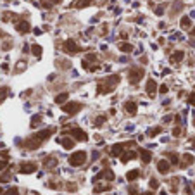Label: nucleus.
Wrapping results in <instances>:
<instances>
[{
	"mask_svg": "<svg viewBox=\"0 0 195 195\" xmlns=\"http://www.w3.org/2000/svg\"><path fill=\"white\" fill-rule=\"evenodd\" d=\"M52 128H48V130H43V131H38L37 135H33L31 138H28L26 142H24V145H26L28 148H31V150H35V148H38L40 145H42L45 140H47L50 135H52Z\"/></svg>",
	"mask_w": 195,
	"mask_h": 195,
	"instance_id": "nucleus-1",
	"label": "nucleus"
},
{
	"mask_svg": "<svg viewBox=\"0 0 195 195\" xmlns=\"http://www.w3.org/2000/svg\"><path fill=\"white\" fill-rule=\"evenodd\" d=\"M117 81H119V76H117V74L106 78L104 81H100V83L97 85V93H109V92H112L114 86L117 85Z\"/></svg>",
	"mask_w": 195,
	"mask_h": 195,
	"instance_id": "nucleus-2",
	"label": "nucleus"
},
{
	"mask_svg": "<svg viewBox=\"0 0 195 195\" xmlns=\"http://www.w3.org/2000/svg\"><path fill=\"white\" fill-rule=\"evenodd\" d=\"M85 161H86V152L83 150H78V152H74L71 157H69V164L74 166V168H78V166H83Z\"/></svg>",
	"mask_w": 195,
	"mask_h": 195,
	"instance_id": "nucleus-3",
	"label": "nucleus"
},
{
	"mask_svg": "<svg viewBox=\"0 0 195 195\" xmlns=\"http://www.w3.org/2000/svg\"><path fill=\"white\" fill-rule=\"evenodd\" d=\"M143 74H145V71H143V68H131L130 69V74H128V79H130V83H138L140 79L143 78Z\"/></svg>",
	"mask_w": 195,
	"mask_h": 195,
	"instance_id": "nucleus-4",
	"label": "nucleus"
},
{
	"mask_svg": "<svg viewBox=\"0 0 195 195\" xmlns=\"http://www.w3.org/2000/svg\"><path fill=\"white\" fill-rule=\"evenodd\" d=\"M81 104L79 102H69V104H66V106H62V111L66 112V114H69V116H73V114H76L78 111H81Z\"/></svg>",
	"mask_w": 195,
	"mask_h": 195,
	"instance_id": "nucleus-5",
	"label": "nucleus"
},
{
	"mask_svg": "<svg viewBox=\"0 0 195 195\" xmlns=\"http://www.w3.org/2000/svg\"><path fill=\"white\" fill-rule=\"evenodd\" d=\"M64 50L69 54H78L79 50H81V47H78L74 40H66V42H64Z\"/></svg>",
	"mask_w": 195,
	"mask_h": 195,
	"instance_id": "nucleus-6",
	"label": "nucleus"
},
{
	"mask_svg": "<svg viewBox=\"0 0 195 195\" xmlns=\"http://www.w3.org/2000/svg\"><path fill=\"white\" fill-rule=\"evenodd\" d=\"M19 171L24 174H30V173H35L37 171V164L35 162H23L21 168H19Z\"/></svg>",
	"mask_w": 195,
	"mask_h": 195,
	"instance_id": "nucleus-7",
	"label": "nucleus"
},
{
	"mask_svg": "<svg viewBox=\"0 0 195 195\" xmlns=\"http://www.w3.org/2000/svg\"><path fill=\"white\" fill-rule=\"evenodd\" d=\"M71 135H73L76 140H79V142H86V140H88V135H86L83 130H79V128H74V130H71Z\"/></svg>",
	"mask_w": 195,
	"mask_h": 195,
	"instance_id": "nucleus-8",
	"label": "nucleus"
},
{
	"mask_svg": "<svg viewBox=\"0 0 195 195\" xmlns=\"http://www.w3.org/2000/svg\"><path fill=\"white\" fill-rule=\"evenodd\" d=\"M102 178H107L109 181H112V179H114V173H112L111 169H104L102 173H99L95 176V181H99V179H102Z\"/></svg>",
	"mask_w": 195,
	"mask_h": 195,
	"instance_id": "nucleus-9",
	"label": "nucleus"
},
{
	"mask_svg": "<svg viewBox=\"0 0 195 195\" xmlns=\"http://www.w3.org/2000/svg\"><path fill=\"white\" fill-rule=\"evenodd\" d=\"M123 152H124V143H116V145H112L111 155H114V157H119V155H123Z\"/></svg>",
	"mask_w": 195,
	"mask_h": 195,
	"instance_id": "nucleus-10",
	"label": "nucleus"
},
{
	"mask_svg": "<svg viewBox=\"0 0 195 195\" xmlns=\"http://www.w3.org/2000/svg\"><path fill=\"white\" fill-rule=\"evenodd\" d=\"M16 30L19 33H23V35H24V33H30V30H31V26H30V23L28 21H19L16 24Z\"/></svg>",
	"mask_w": 195,
	"mask_h": 195,
	"instance_id": "nucleus-11",
	"label": "nucleus"
},
{
	"mask_svg": "<svg viewBox=\"0 0 195 195\" xmlns=\"http://www.w3.org/2000/svg\"><path fill=\"white\" fill-rule=\"evenodd\" d=\"M192 162H193V155H192V154H183V155H181L179 168H186V166H190Z\"/></svg>",
	"mask_w": 195,
	"mask_h": 195,
	"instance_id": "nucleus-12",
	"label": "nucleus"
},
{
	"mask_svg": "<svg viewBox=\"0 0 195 195\" xmlns=\"http://www.w3.org/2000/svg\"><path fill=\"white\" fill-rule=\"evenodd\" d=\"M147 93L150 95V97H154V95L157 93V83H155L154 79H148L147 81Z\"/></svg>",
	"mask_w": 195,
	"mask_h": 195,
	"instance_id": "nucleus-13",
	"label": "nucleus"
},
{
	"mask_svg": "<svg viewBox=\"0 0 195 195\" xmlns=\"http://www.w3.org/2000/svg\"><path fill=\"white\" fill-rule=\"evenodd\" d=\"M157 171L159 173H162V174H166L169 171V162L166 161V159H162V161H159L157 162Z\"/></svg>",
	"mask_w": 195,
	"mask_h": 195,
	"instance_id": "nucleus-14",
	"label": "nucleus"
},
{
	"mask_svg": "<svg viewBox=\"0 0 195 195\" xmlns=\"http://www.w3.org/2000/svg\"><path fill=\"white\" fill-rule=\"evenodd\" d=\"M43 166H45L47 169L55 168V166H57V157H55V155H50V157H47V159H45V162H43Z\"/></svg>",
	"mask_w": 195,
	"mask_h": 195,
	"instance_id": "nucleus-15",
	"label": "nucleus"
},
{
	"mask_svg": "<svg viewBox=\"0 0 195 195\" xmlns=\"http://www.w3.org/2000/svg\"><path fill=\"white\" fill-rule=\"evenodd\" d=\"M92 2H93V0H74L73 4H71V7H74V9H81V7H88Z\"/></svg>",
	"mask_w": 195,
	"mask_h": 195,
	"instance_id": "nucleus-16",
	"label": "nucleus"
},
{
	"mask_svg": "<svg viewBox=\"0 0 195 195\" xmlns=\"http://www.w3.org/2000/svg\"><path fill=\"white\" fill-rule=\"evenodd\" d=\"M138 155L142 157V161H143L145 164L150 162V159H152V154L148 152V150H145V148H140V150H138Z\"/></svg>",
	"mask_w": 195,
	"mask_h": 195,
	"instance_id": "nucleus-17",
	"label": "nucleus"
},
{
	"mask_svg": "<svg viewBox=\"0 0 195 195\" xmlns=\"http://www.w3.org/2000/svg\"><path fill=\"white\" fill-rule=\"evenodd\" d=\"M119 50H121V52L130 54V52H133V45H131V43H128V42H121V43H119Z\"/></svg>",
	"mask_w": 195,
	"mask_h": 195,
	"instance_id": "nucleus-18",
	"label": "nucleus"
},
{
	"mask_svg": "<svg viewBox=\"0 0 195 195\" xmlns=\"http://www.w3.org/2000/svg\"><path fill=\"white\" fill-rule=\"evenodd\" d=\"M185 57V52H181V50H178V52H174L173 55H171V62L173 64H178L181 59Z\"/></svg>",
	"mask_w": 195,
	"mask_h": 195,
	"instance_id": "nucleus-19",
	"label": "nucleus"
},
{
	"mask_svg": "<svg viewBox=\"0 0 195 195\" xmlns=\"http://www.w3.org/2000/svg\"><path fill=\"white\" fill-rule=\"evenodd\" d=\"M138 176H140V171H138V169H131V171H128L126 179H128V181H135Z\"/></svg>",
	"mask_w": 195,
	"mask_h": 195,
	"instance_id": "nucleus-20",
	"label": "nucleus"
},
{
	"mask_svg": "<svg viewBox=\"0 0 195 195\" xmlns=\"http://www.w3.org/2000/svg\"><path fill=\"white\" fill-rule=\"evenodd\" d=\"M138 155V152H124L121 155V161L123 162H128V161H131V159H135Z\"/></svg>",
	"mask_w": 195,
	"mask_h": 195,
	"instance_id": "nucleus-21",
	"label": "nucleus"
},
{
	"mask_svg": "<svg viewBox=\"0 0 195 195\" xmlns=\"http://www.w3.org/2000/svg\"><path fill=\"white\" fill-rule=\"evenodd\" d=\"M124 109H126L130 114H135V112H137V104L130 100V102H126V104H124Z\"/></svg>",
	"mask_w": 195,
	"mask_h": 195,
	"instance_id": "nucleus-22",
	"label": "nucleus"
},
{
	"mask_svg": "<svg viewBox=\"0 0 195 195\" xmlns=\"http://www.w3.org/2000/svg\"><path fill=\"white\" fill-rule=\"evenodd\" d=\"M61 143H62V147L68 148V150L74 147V140H71V138H62V140H61Z\"/></svg>",
	"mask_w": 195,
	"mask_h": 195,
	"instance_id": "nucleus-23",
	"label": "nucleus"
},
{
	"mask_svg": "<svg viewBox=\"0 0 195 195\" xmlns=\"http://www.w3.org/2000/svg\"><path fill=\"white\" fill-rule=\"evenodd\" d=\"M179 26L181 28H185V30H186V28H190L192 26V21H190V17H181V21H179Z\"/></svg>",
	"mask_w": 195,
	"mask_h": 195,
	"instance_id": "nucleus-24",
	"label": "nucleus"
},
{
	"mask_svg": "<svg viewBox=\"0 0 195 195\" xmlns=\"http://www.w3.org/2000/svg\"><path fill=\"white\" fill-rule=\"evenodd\" d=\"M68 99H69V93L64 92V93H59L57 97H55V102H57V104H62V102H66Z\"/></svg>",
	"mask_w": 195,
	"mask_h": 195,
	"instance_id": "nucleus-25",
	"label": "nucleus"
},
{
	"mask_svg": "<svg viewBox=\"0 0 195 195\" xmlns=\"http://www.w3.org/2000/svg\"><path fill=\"white\" fill-rule=\"evenodd\" d=\"M40 121H42V114H37V116H33V119H31V128H37L38 124H40Z\"/></svg>",
	"mask_w": 195,
	"mask_h": 195,
	"instance_id": "nucleus-26",
	"label": "nucleus"
},
{
	"mask_svg": "<svg viewBox=\"0 0 195 195\" xmlns=\"http://www.w3.org/2000/svg\"><path fill=\"white\" fill-rule=\"evenodd\" d=\"M161 131H162V128H159V126H157V128H152V130H148L147 135H148V137H157Z\"/></svg>",
	"mask_w": 195,
	"mask_h": 195,
	"instance_id": "nucleus-27",
	"label": "nucleus"
},
{
	"mask_svg": "<svg viewBox=\"0 0 195 195\" xmlns=\"http://www.w3.org/2000/svg\"><path fill=\"white\" fill-rule=\"evenodd\" d=\"M168 157H169V161H171L173 164H179V157H178V155H176L174 152H169Z\"/></svg>",
	"mask_w": 195,
	"mask_h": 195,
	"instance_id": "nucleus-28",
	"label": "nucleus"
},
{
	"mask_svg": "<svg viewBox=\"0 0 195 195\" xmlns=\"http://www.w3.org/2000/svg\"><path fill=\"white\" fill-rule=\"evenodd\" d=\"M31 52H33V55L40 57V55H42V47H40V45H33V47H31Z\"/></svg>",
	"mask_w": 195,
	"mask_h": 195,
	"instance_id": "nucleus-29",
	"label": "nucleus"
},
{
	"mask_svg": "<svg viewBox=\"0 0 195 195\" xmlns=\"http://www.w3.org/2000/svg\"><path fill=\"white\" fill-rule=\"evenodd\" d=\"M2 17H4V21H12V19H16V14H12V12H4V16H2Z\"/></svg>",
	"mask_w": 195,
	"mask_h": 195,
	"instance_id": "nucleus-30",
	"label": "nucleus"
},
{
	"mask_svg": "<svg viewBox=\"0 0 195 195\" xmlns=\"http://www.w3.org/2000/svg\"><path fill=\"white\" fill-rule=\"evenodd\" d=\"M111 188V185H99V186H95V193H99V192H106V190Z\"/></svg>",
	"mask_w": 195,
	"mask_h": 195,
	"instance_id": "nucleus-31",
	"label": "nucleus"
},
{
	"mask_svg": "<svg viewBox=\"0 0 195 195\" xmlns=\"http://www.w3.org/2000/svg\"><path fill=\"white\" fill-rule=\"evenodd\" d=\"M104 123H106V116H99L95 119V124H97V126H102Z\"/></svg>",
	"mask_w": 195,
	"mask_h": 195,
	"instance_id": "nucleus-32",
	"label": "nucleus"
},
{
	"mask_svg": "<svg viewBox=\"0 0 195 195\" xmlns=\"http://www.w3.org/2000/svg\"><path fill=\"white\" fill-rule=\"evenodd\" d=\"M7 93H9V90H7L5 86H2V88H0V100H4Z\"/></svg>",
	"mask_w": 195,
	"mask_h": 195,
	"instance_id": "nucleus-33",
	"label": "nucleus"
},
{
	"mask_svg": "<svg viewBox=\"0 0 195 195\" xmlns=\"http://www.w3.org/2000/svg\"><path fill=\"white\" fill-rule=\"evenodd\" d=\"M148 185H150V188H152V190H155V188H159V181H157V179H150V181H148Z\"/></svg>",
	"mask_w": 195,
	"mask_h": 195,
	"instance_id": "nucleus-34",
	"label": "nucleus"
},
{
	"mask_svg": "<svg viewBox=\"0 0 195 195\" xmlns=\"http://www.w3.org/2000/svg\"><path fill=\"white\" fill-rule=\"evenodd\" d=\"M9 179H11V174L9 173H5L4 176H0V181H2V183H5V181H9Z\"/></svg>",
	"mask_w": 195,
	"mask_h": 195,
	"instance_id": "nucleus-35",
	"label": "nucleus"
},
{
	"mask_svg": "<svg viewBox=\"0 0 195 195\" xmlns=\"http://www.w3.org/2000/svg\"><path fill=\"white\" fill-rule=\"evenodd\" d=\"M173 135H174V137H179V135H181V128L176 126V128L173 130Z\"/></svg>",
	"mask_w": 195,
	"mask_h": 195,
	"instance_id": "nucleus-36",
	"label": "nucleus"
},
{
	"mask_svg": "<svg viewBox=\"0 0 195 195\" xmlns=\"http://www.w3.org/2000/svg\"><path fill=\"white\" fill-rule=\"evenodd\" d=\"M5 195H19V192H17V188H11Z\"/></svg>",
	"mask_w": 195,
	"mask_h": 195,
	"instance_id": "nucleus-37",
	"label": "nucleus"
},
{
	"mask_svg": "<svg viewBox=\"0 0 195 195\" xmlns=\"http://www.w3.org/2000/svg\"><path fill=\"white\" fill-rule=\"evenodd\" d=\"M188 100H190V104H192V106H195V92H193L192 95H190V99H188Z\"/></svg>",
	"mask_w": 195,
	"mask_h": 195,
	"instance_id": "nucleus-38",
	"label": "nucleus"
},
{
	"mask_svg": "<svg viewBox=\"0 0 195 195\" xmlns=\"http://www.w3.org/2000/svg\"><path fill=\"white\" fill-rule=\"evenodd\" d=\"M159 92H161V93H168V86H166V85H162V86L159 88Z\"/></svg>",
	"mask_w": 195,
	"mask_h": 195,
	"instance_id": "nucleus-39",
	"label": "nucleus"
},
{
	"mask_svg": "<svg viewBox=\"0 0 195 195\" xmlns=\"http://www.w3.org/2000/svg\"><path fill=\"white\" fill-rule=\"evenodd\" d=\"M7 168V161H0V171Z\"/></svg>",
	"mask_w": 195,
	"mask_h": 195,
	"instance_id": "nucleus-40",
	"label": "nucleus"
},
{
	"mask_svg": "<svg viewBox=\"0 0 195 195\" xmlns=\"http://www.w3.org/2000/svg\"><path fill=\"white\" fill-rule=\"evenodd\" d=\"M68 190L74 192V190H76V185H74V183H68Z\"/></svg>",
	"mask_w": 195,
	"mask_h": 195,
	"instance_id": "nucleus-41",
	"label": "nucleus"
},
{
	"mask_svg": "<svg viewBox=\"0 0 195 195\" xmlns=\"http://www.w3.org/2000/svg\"><path fill=\"white\" fill-rule=\"evenodd\" d=\"M162 12H164V7H155V14H159V16H161Z\"/></svg>",
	"mask_w": 195,
	"mask_h": 195,
	"instance_id": "nucleus-42",
	"label": "nucleus"
},
{
	"mask_svg": "<svg viewBox=\"0 0 195 195\" xmlns=\"http://www.w3.org/2000/svg\"><path fill=\"white\" fill-rule=\"evenodd\" d=\"M24 68H26V64H24V62H19V64H17V71H23Z\"/></svg>",
	"mask_w": 195,
	"mask_h": 195,
	"instance_id": "nucleus-43",
	"label": "nucleus"
},
{
	"mask_svg": "<svg viewBox=\"0 0 195 195\" xmlns=\"http://www.w3.org/2000/svg\"><path fill=\"white\" fill-rule=\"evenodd\" d=\"M95 59H97V55H95V54H90L88 57H86V61H95Z\"/></svg>",
	"mask_w": 195,
	"mask_h": 195,
	"instance_id": "nucleus-44",
	"label": "nucleus"
},
{
	"mask_svg": "<svg viewBox=\"0 0 195 195\" xmlns=\"http://www.w3.org/2000/svg\"><path fill=\"white\" fill-rule=\"evenodd\" d=\"M2 48H4V50H9V48H11V43H4V47Z\"/></svg>",
	"mask_w": 195,
	"mask_h": 195,
	"instance_id": "nucleus-45",
	"label": "nucleus"
},
{
	"mask_svg": "<svg viewBox=\"0 0 195 195\" xmlns=\"http://www.w3.org/2000/svg\"><path fill=\"white\" fill-rule=\"evenodd\" d=\"M48 2H50V4H52V5H54V4H59L61 0H48Z\"/></svg>",
	"mask_w": 195,
	"mask_h": 195,
	"instance_id": "nucleus-46",
	"label": "nucleus"
},
{
	"mask_svg": "<svg viewBox=\"0 0 195 195\" xmlns=\"http://www.w3.org/2000/svg\"><path fill=\"white\" fill-rule=\"evenodd\" d=\"M190 35H192V37H195V28H192V31H190Z\"/></svg>",
	"mask_w": 195,
	"mask_h": 195,
	"instance_id": "nucleus-47",
	"label": "nucleus"
},
{
	"mask_svg": "<svg viewBox=\"0 0 195 195\" xmlns=\"http://www.w3.org/2000/svg\"><path fill=\"white\" fill-rule=\"evenodd\" d=\"M142 195H154L152 192H145V193H142Z\"/></svg>",
	"mask_w": 195,
	"mask_h": 195,
	"instance_id": "nucleus-48",
	"label": "nucleus"
},
{
	"mask_svg": "<svg viewBox=\"0 0 195 195\" xmlns=\"http://www.w3.org/2000/svg\"><path fill=\"white\" fill-rule=\"evenodd\" d=\"M0 38H4V31L2 30H0Z\"/></svg>",
	"mask_w": 195,
	"mask_h": 195,
	"instance_id": "nucleus-49",
	"label": "nucleus"
},
{
	"mask_svg": "<svg viewBox=\"0 0 195 195\" xmlns=\"http://www.w3.org/2000/svg\"><path fill=\"white\" fill-rule=\"evenodd\" d=\"M0 195H4V190H2V188H0Z\"/></svg>",
	"mask_w": 195,
	"mask_h": 195,
	"instance_id": "nucleus-50",
	"label": "nucleus"
},
{
	"mask_svg": "<svg viewBox=\"0 0 195 195\" xmlns=\"http://www.w3.org/2000/svg\"><path fill=\"white\" fill-rule=\"evenodd\" d=\"M192 145H193V147H195V140H192Z\"/></svg>",
	"mask_w": 195,
	"mask_h": 195,
	"instance_id": "nucleus-51",
	"label": "nucleus"
},
{
	"mask_svg": "<svg viewBox=\"0 0 195 195\" xmlns=\"http://www.w3.org/2000/svg\"><path fill=\"white\" fill-rule=\"evenodd\" d=\"M193 124H195V119H193Z\"/></svg>",
	"mask_w": 195,
	"mask_h": 195,
	"instance_id": "nucleus-52",
	"label": "nucleus"
},
{
	"mask_svg": "<svg viewBox=\"0 0 195 195\" xmlns=\"http://www.w3.org/2000/svg\"><path fill=\"white\" fill-rule=\"evenodd\" d=\"M193 188H195V186H193Z\"/></svg>",
	"mask_w": 195,
	"mask_h": 195,
	"instance_id": "nucleus-53",
	"label": "nucleus"
}]
</instances>
